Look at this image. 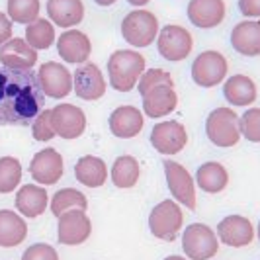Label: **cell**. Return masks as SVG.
Instances as JSON below:
<instances>
[{
	"instance_id": "19",
	"label": "cell",
	"mask_w": 260,
	"mask_h": 260,
	"mask_svg": "<svg viewBox=\"0 0 260 260\" xmlns=\"http://www.w3.org/2000/svg\"><path fill=\"white\" fill-rule=\"evenodd\" d=\"M38 51L24 38H10L0 45V63L14 71H34L38 65Z\"/></svg>"
},
{
	"instance_id": "2",
	"label": "cell",
	"mask_w": 260,
	"mask_h": 260,
	"mask_svg": "<svg viewBox=\"0 0 260 260\" xmlns=\"http://www.w3.org/2000/svg\"><path fill=\"white\" fill-rule=\"evenodd\" d=\"M147 69L145 59L139 49H116L108 59V78L110 86L116 92L127 94L137 88V82Z\"/></svg>"
},
{
	"instance_id": "37",
	"label": "cell",
	"mask_w": 260,
	"mask_h": 260,
	"mask_svg": "<svg viewBox=\"0 0 260 260\" xmlns=\"http://www.w3.org/2000/svg\"><path fill=\"white\" fill-rule=\"evenodd\" d=\"M22 260H59L57 250L45 243H36L22 254Z\"/></svg>"
},
{
	"instance_id": "18",
	"label": "cell",
	"mask_w": 260,
	"mask_h": 260,
	"mask_svg": "<svg viewBox=\"0 0 260 260\" xmlns=\"http://www.w3.org/2000/svg\"><path fill=\"white\" fill-rule=\"evenodd\" d=\"M256 237V229L245 215H227L217 225V239L219 243L231 248L248 247Z\"/></svg>"
},
{
	"instance_id": "11",
	"label": "cell",
	"mask_w": 260,
	"mask_h": 260,
	"mask_svg": "<svg viewBox=\"0 0 260 260\" xmlns=\"http://www.w3.org/2000/svg\"><path fill=\"white\" fill-rule=\"evenodd\" d=\"M38 82L43 94L53 100H63L73 92V73L63 63H43L38 69Z\"/></svg>"
},
{
	"instance_id": "1",
	"label": "cell",
	"mask_w": 260,
	"mask_h": 260,
	"mask_svg": "<svg viewBox=\"0 0 260 260\" xmlns=\"http://www.w3.org/2000/svg\"><path fill=\"white\" fill-rule=\"evenodd\" d=\"M43 104L45 94L34 71L0 69V125H27Z\"/></svg>"
},
{
	"instance_id": "7",
	"label": "cell",
	"mask_w": 260,
	"mask_h": 260,
	"mask_svg": "<svg viewBox=\"0 0 260 260\" xmlns=\"http://www.w3.org/2000/svg\"><path fill=\"white\" fill-rule=\"evenodd\" d=\"M184 225L182 208L176 200H162L151 209L149 229L160 241H174Z\"/></svg>"
},
{
	"instance_id": "6",
	"label": "cell",
	"mask_w": 260,
	"mask_h": 260,
	"mask_svg": "<svg viewBox=\"0 0 260 260\" xmlns=\"http://www.w3.org/2000/svg\"><path fill=\"white\" fill-rule=\"evenodd\" d=\"M190 75L198 86L202 88H215L225 78L229 77V61L221 51L217 49H206L202 51L192 63Z\"/></svg>"
},
{
	"instance_id": "15",
	"label": "cell",
	"mask_w": 260,
	"mask_h": 260,
	"mask_svg": "<svg viewBox=\"0 0 260 260\" xmlns=\"http://www.w3.org/2000/svg\"><path fill=\"white\" fill-rule=\"evenodd\" d=\"M55 47H57L59 57L67 65H82V63H86L90 59L92 55L90 38L84 31L77 29V27L65 29L61 36H57Z\"/></svg>"
},
{
	"instance_id": "26",
	"label": "cell",
	"mask_w": 260,
	"mask_h": 260,
	"mask_svg": "<svg viewBox=\"0 0 260 260\" xmlns=\"http://www.w3.org/2000/svg\"><path fill=\"white\" fill-rule=\"evenodd\" d=\"M110 170L104 158L94 155L80 156L75 165V178L86 188H102L108 182Z\"/></svg>"
},
{
	"instance_id": "10",
	"label": "cell",
	"mask_w": 260,
	"mask_h": 260,
	"mask_svg": "<svg viewBox=\"0 0 260 260\" xmlns=\"http://www.w3.org/2000/svg\"><path fill=\"white\" fill-rule=\"evenodd\" d=\"M108 90V80H106L102 69L96 63H82L73 73V92L84 102L100 100Z\"/></svg>"
},
{
	"instance_id": "40",
	"label": "cell",
	"mask_w": 260,
	"mask_h": 260,
	"mask_svg": "<svg viewBox=\"0 0 260 260\" xmlns=\"http://www.w3.org/2000/svg\"><path fill=\"white\" fill-rule=\"evenodd\" d=\"M125 2H127V4H131L133 8H145V6H147L151 0H125Z\"/></svg>"
},
{
	"instance_id": "27",
	"label": "cell",
	"mask_w": 260,
	"mask_h": 260,
	"mask_svg": "<svg viewBox=\"0 0 260 260\" xmlns=\"http://www.w3.org/2000/svg\"><path fill=\"white\" fill-rule=\"evenodd\" d=\"M196 186L206 194H219L229 186V170L217 160L204 162L196 172Z\"/></svg>"
},
{
	"instance_id": "43",
	"label": "cell",
	"mask_w": 260,
	"mask_h": 260,
	"mask_svg": "<svg viewBox=\"0 0 260 260\" xmlns=\"http://www.w3.org/2000/svg\"><path fill=\"white\" fill-rule=\"evenodd\" d=\"M256 237H258V241H260V221H258V227H256Z\"/></svg>"
},
{
	"instance_id": "32",
	"label": "cell",
	"mask_w": 260,
	"mask_h": 260,
	"mask_svg": "<svg viewBox=\"0 0 260 260\" xmlns=\"http://www.w3.org/2000/svg\"><path fill=\"white\" fill-rule=\"evenodd\" d=\"M6 14L14 24L27 26L41 14V0H6Z\"/></svg>"
},
{
	"instance_id": "25",
	"label": "cell",
	"mask_w": 260,
	"mask_h": 260,
	"mask_svg": "<svg viewBox=\"0 0 260 260\" xmlns=\"http://www.w3.org/2000/svg\"><path fill=\"white\" fill-rule=\"evenodd\" d=\"M47 206H49L47 190L41 188L39 184H26L16 194V209L27 219H36L43 215Z\"/></svg>"
},
{
	"instance_id": "34",
	"label": "cell",
	"mask_w": 260,
	"mask_h": 260,
	"mask_svg": "<svg viewBox=\"0 0 260 260\" xmlns=\"http://www.w3.org/2000/svg\"><path fill=\"white\" fill-rule=\"evenodd\" d=\"M241 135L250 143H260V108H248L241 116Z\"/></svg>"
},
{
	"instance_id": "38",
	"label": "cell",
	"mask_w": 260,
	"mask_h": 260,
	"mask_svg": "<svg viewBox=\"0 0 260 260\" xmlns=\"http://www.w3.org/2000/svg\"><path fill=\"white\" fill-rule=\"evenodd\" d=\"M237 8L247 20H260V0H239Z\"/></svg>"
},
{
	"instance_id": "39",
	"label": "cell",
	"mask_w": 260,
	"mask_h": 260,
	"mask_svg": "<svg viewBox=\"0 0 260 260\" xmlns=\"http://www.w3.org/2000/svg\"><path fill=\"white\" fill-rule=\"evenodd\" d=\"M14 22L8 18L6 12H0V45L6 43L10 38H14Z\"/></svg>"
},
{
	"instance_id": "31",
	"label": "cell",
	"mask_w": 260,
	"mask_h": 260,
	"mask_svg": "<svg viewBox=\"0 0 260 260\" xmlns=\"http://www.w3.org/2000/svg\"><path fill=\"white\" fill-rule=\"evenodd\" d=\"M49 208L55 217H61L63 213L71 209H82L86 211L88 208V200L82 192H78L75 188H63L59 192H55L53 198H49Z\"/></svg>"
},
{
	"instance_id": "29",
	"label": "cell",
	"mask_w": 260,
	"mask_h": 260,
	"mask_svg": "<svg viewBox=\"0 0 260 260\" xmlns=\"http://www.w3.org/2000/svg\"><path fill=\"white\" fill-rule=\"evenodd\" d=\"M110 178L112 184L119 188V190H129L135 188L139 178H141V165L135 156L131 155H121L117 156L110 169Z\"/></svg>"
},
{
	"instance_id": "22",
	"label": "cell",
	"mask_w": 260,
	"mask_h": 260,
	"mask_svg": "<svg viewBox=\"0 0 260 260\" xmlns=\"http://www.w3.org/2000/svg\"><path fill=\"white\" fill-rule=\"evenodd\" d=\"M223 98L231 108H250L258 98V86L248 75H233L223 82Z\"/></svg>"
},
{
	"instance_id": "36",
	"label": "cell",
	"mask_w": 260,
	"mask_h": 260,
	"mask_svg": "<svg viewBox=\"0 0 260 260\" xmlns=\"http://www.w3.org/2000/svg\"><path fill=\"white\" fill-rule=\"evenodd\" d=\"M31 133H34V139L39 143H47L53 137H57L51 125V110H41L36 116L34 125H31Z\"/></svg>"
},
{
	"instance_id": "14",
	"label": "cell",
	"mask_w": 260,
	"mask_h": 260,
	"mask_svg": "<svg viewBox=\"0 0 260 260\" xmlns=\"http://www.w3.org/2000/svg\"><path fill=\"white\" fill-rule=\"evenodd\" d=\"M29 174L39 186H53L65 174V162L57 149L47 147L36 153L29 162Z\"/></svg>"
},
{
	"instance_id": "16",
	"label": "cell",
	"mask_w": 260,
	"mask_h": 260,
	"mask_svg": "<svg viewBox=\"0 0 260 260\" xmlns=\"http://www.w3.org/2000/svg\"><path fill=\"white\" fill-rule=\"evenodd\" d=\"M92 233V221L82 209H71L59 217L57 237L59 243L67 247H77L88 241Z\"/></svg>"
},
{
	"instance_id": "8",
	"label": "cell",
	"mask_w": 260,
	"mask_h": 260,
	"mask_svg": "<svg viewBox=\"0 0 260 260\" xmlns=\"http://www.w3.org/2000/svg\"><path fill=\"white\" fill-rule=\"evenodd\" d=\"M182 250L190 260H209L219 250V239L204 223H192L182 233Z\"/></svg>"
},
{
	"instance_id": "28",
	"label": "cell",
	"mask_w": 260,
	"mask_h": 260,
	"mask_svg": "<svg viewBox=\"0 0 260 260\" xmlns=\"http://www.w3.org/2000/svg\"><path fill=\"white\" fill-rule=\"evenodd\" d=\"M27 237V223L12 209H0V247L14 248Z\"/></svg>"
},
{
	"instance_id": "13",
	"label": "cell",
	"mask_w": 260,
	"mask_h": 260,
	"mask_svg": "<svg viewBox=\"0 0 260 260\" xmlns=\"http://www.w3.org/2000/svg\"><path fill=\"white\" fill-rule=\"evenodd\" d=\"M51 125L57 137L65 141H73L86 131L88 123H86V114L78 106L63 102L51 108Z\"/></svg>"
},
{
	"instance_id": "17",
	"label": "cell",
	"mask_w": 260,
	"mask_h": 260,
	"mask_svg": "<svg viewBox=\"0 0 260 260\" xmlns=\"http://www.w3.org/2000/svg\"><path fill=\"white\" fill-rule=\"evenodd\" d=\"M186 16L190 24L198 29H215L227 18V2L225 0H190Z\"/></svg>"
},
{
	"instance_id": "3",
	"label": "cell",
	"mask_w": 260,
	"mask_h": 260,
	"mask_svg": "<svg viewBox=\"0 0 260 260\" xmlns=\"http://www.w3.org/2000/svg\"><path fill=\"white\" fill-rule=\"evenodd\" d=\"M121 38L133 49H145L151 47L156 41V36L160 31L158 18L151 10L145 8H133L121 20Z\"/></svg>"
},
{
	"instance_id": "41",
	"label": "cell",
	"mask_w": 260,
	"mask_h": 260,
	"mask_svg": "<svg viewBox=\"0 0 260 260\" xmlns=\"http://www.w3.org/2000/svg\"><path fill=\"white\" fill-rule=\"evenodd\" d=\"M98 6H102V8H110V6H114L117 0H94Z\"/></svg>"
},
{
	"instance_id": "24",
	"label": "cell",
	"mask_w": 260,
	"mask_h": 260,
	"mask_svg": "<svg viewBox=\"0 0 260 260\" xmlns=\"http://www.w3.org/2000/svg\"><path fill=\"white\" fill-rule=\"evenodd\" d=\"M45 10L55 27H63V29L77 27L86 14L82 0H47Z\"/></svg>"
},
{
	"instance_id": "4",
	"label": "cell",
	"mask_w": 260,
	"mask_h": 260,
	"mask_svg": "<svg viewBox=\"0 0 260 260\" xmlns=\"http://www.w3.org/2000/svg\"><path fill=\"white\" fill-rule=\"evenodd\" d=\"M206 135L219 149H231L241 141V116L231 106L215 108L206 119Z\"/></svg>"
},
{
	"instance_id": "23",
	"label": "cell",
	"mask_w": 260,
	"mask_h": 260,
	"mask_svg": "<svg viewBox=\"0 0 260 260\" xmlns=\"http://www.w3.org/2000/svg\"><path fill=\"white\" fill-rule=\"evenodd\" d=\"M231 45L243 57H260V20H241L231 29Z\"/></svg>"
},
{
	"instance_id": "9",
	"label": "cell",
	"mask_w": 260,
	"mask_h": 260,
	"mask_svg": "<svg viewBox=\"0 0 260 260\" xmlns=\"http://www.w3.org/2000/svg\"><path fill=\"white\" fill-rule=\"evenodd\" d=\"M162 169H165V178H167V186H169L172 198L188 209H196V180L194 176L188 172V169L172 160V158H167L162 162Z\"/></svg>"
},
{
	"instance_id": "21",
	"label": "cell",
	"mask_w": 260,
	"mask_h": 260,
	"mask_svg": "<svg viewBox=\"0 0 260 260\" xmlns=\"http://www.w3.org/2000/svg\"><path fill=\"white\" fill-rule=\"evenodd\" d=\"M143 98V114L147 117H167L172 114L178 106V94L174 84H158L147 90L141 96Z\"/></svg>"
},
{
	"instance_id": "5",
	"label": "cell",
	"mask_w": 260,
	"mask_h": 260,
	"mask_svg": "<svg viewBox=\"0 0 260 260\" xmlns=\"http://www.w3.org/2000/svg\"><path fill=\"white\" fill-rule=\"evenodd\" d=\"M156 51L169 63H182L194 51V36L180 24H167L156 36Z\"/></svg>"
},
{
	"instance_id": "12",
	"label": "cell",
	"mask_w": 260,
	"mask_h": 260,
	"mask_svg": "<svg viewBox=\"0 0 260 260\" xmlns=\"http://www.w3.org/2000/svg\"><path fill=\"white\" fill-rule=\"evenodd\" d=\"M149 141L156 153L165 156H174L180 151H184V147L188 145V131L180 121L167 119V121L156 123L151 129Z\"/></svg>"
},
{
	"instance_id": "30",
	"label": "cell",
	"mask_w": 260,
	"mask_h": 260,
	"mask_svg": "<svg viewBox=\"0 0 260 260\" xmlns=\"http://www.w3.org/2000/svg\"><path fill=\"white\" fill-rule=\"evenodd\" d=\"M27 43L36 49V51H43L55 45L57 41V27L49 18H41L39 16L36 22L26 26V36H24Z\"/></svg>"
},
{
	"instance_id": "20",
	"label": "cell",
	"mask_w": 260,
	"mask_h": 260,
	"mask_svg": "<svg viewBox=\"0 0 260 260\" xmlns=\"http://www.w3.org/2000/svg\"><path fill=\"white\" fill-rule=\"evenodd\" d=\"M108 125H110V133L117 139H133L145 127L143 110L135 106H117L110 114Z\"/></svg>"
},
{
	"instance_id": "42",
	"label": "cell",
	"mask_w": 260,
	"mask_h": 260,
	"mask_svg": "<svg viewBox=\"0 0 260 260\" xmlns=\"http://www.w3.org/2000/svg\"><path fill=\"white\" fill-rule=\"evenodd\" d=\"M165 260H188V258H184V256H169V258Z\"/></svg>"
},
{
	"instance_id": "35",
	"label": "cell",
	"mask_w": 260,
	"mask_h": 260,
	"mask_svg": "<svg viewBox=\"0 0 260 260\" xmlns=\"http://www.w3.org/2000/svg\"><path fill=\"white\" fill-rule=\"evenodd\" d=\"M158 84H174V78L165 69H145V73L137 82V90L143 96L145 92L151 90L153 86H158Z\"/></svg>"
},
{
	"instance_id": "33",
	"label": "cell",
	"mask_w": 260,
	"mask_h": 260,
	"mask_svg": "<svg viewBox=\"0 0 260 260\" xmlns=\"http://www.w3.org/2000/svg\"><path fill=\"white\" fill-rule=\"evenodd\" d=\"M22 162L16 156L0 158V194H10L22 182Z\"/></svg>"
}]
</instances>
